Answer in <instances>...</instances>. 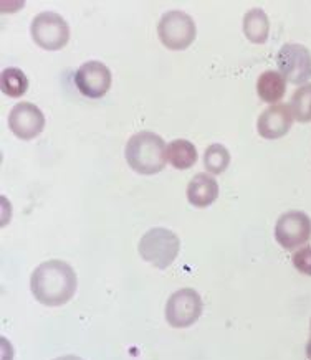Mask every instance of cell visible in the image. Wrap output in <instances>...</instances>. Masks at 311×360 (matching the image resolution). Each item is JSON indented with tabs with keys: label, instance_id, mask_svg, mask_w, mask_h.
Returning <instances> with one entry per match:
<instances>
[{
	"label": "cell",
	"instance_id": "13",
	"mask_svg": "<svg viewBox=\"0 0 311 360\" xmlns=\"http://www.w3.org/2000/svg\"><path fill=\"white\" fill-rule=\"evenodd\" d=\"M286 79L280 71L267 70L257 79V93L262 101L278 104L286 93Z\"/></svg>",
	"mask_w": 311,
	"mask_h": 360
},
{
	"label": "cell",
	"instance_id": "14",
	"mask_svg": "<svg viewBox=\"0 0 311 360\" xmlns=\"http://www.w3.org/2000/svg\"><path fill=\"white\" fill-rule=\"evenodd\" d=\"M243 33L250 44L263 45L270 35V20L263 8H250L243 15Z\"/></svg>",
	"mask_w": 311,
	"mask_h": 360
},
{
	"label": "cell",
	"instance_id": "21",
	"mask_svg": "<svg viewBox=\"0 0 311 360\" xmlns=\"http://www.w3.org/2000/svg\"><path fill=\"white\" fill-rule=\"evenodd\" d=\"M306 359L311 360V339H308V342H306Z\"/></svg>",
	"mask_w": 311,
	"mask_h": 360
},
{
	"label": "cell",
	"instance_id": "9",
	"mask_svg": "<svg viewBox=\"0 0 311 360\" xmlns=\"http://www.w3.org/2000/svg\"><path fill=\"white\" fill-rule=\"evenodd\" d=\"M75 86L84 98L100 99L110 91L111 88V71L103 61L89 60L84 61L75 71Z\"/></svg>",
	"mask_w": 311,
	"mask_h": 360
},
{
	"label": "cell",
	"instance_id": "20",
	"mask_svg": "<svg viewBox=\"0 0 311 360\" xmlns=\"http://www.w3.org/2000/svg\"><path fill=\"white\" fill-rule=\"evenodd\" d=\"M53 360H83L82 357H78V355H73V354H68V355H60V357H56Z\"/></svg>",
	"mask_w": 311,
	"mask_h": 360
},
{
	"label": "cell",
	"instance_id": "10",
	"mask_svg": "<svg viewBox=\"0 0 311 360\" xmlns=\"http://www.w3.org/2000/svg\"><path fill=\"white\" fill-rule=\"evenodd\" d=\"M8 127L22 141H32L44 132L45 115L30 101H20L8 112Z\"/></svg>",
	"mask_w": 311,
	"mask_h": 360
},
{
	"label": "cell",
	"instance_id": "15",
	"mask_svg": "<svg viewBox=\"0 0 311 360\" xmlns=\"http://www.w3.org/2000/svg\"><path fill=\"white\" fill-rule=\"evenodd\" d=\"M167 162L177 170H187L197 162V148L187 139H174L167 144Z\"/></svg>",
	"mask_w": 311,
	"mask_h": 360
},
{
	"label": "cell",
	"instance_id": "12",
	"mask_svg": "<svg viewBox=\"0 0 311 360\" xmlns=\"http://www.w3.org/2000/svg\"><path fill=\"white\" fill-rule=\"evenodd\" d=\"M187 200L197 208L212 205L219 197V184L210 174H197L187 184Z\"/></svg>",
	"mask_w": 311,
	"mask_h": 360
},
{
	"label": "cell",
	"instance_id": "1",
	"mask_svg": "<svg viewBox=\"0 0 311 360\" xmlns=\"http://www.w3.org/2000/svg\"><path fill=\"white\" fill-rule=\"evenodd\" d=\"M78 288V276L63 259L40 263L30 276V291L40 304L60 307L72 301Z\"/></svg>",
	"mask_w": 311,
	"mask_h": 360
},
{
	"label": "cell",
	"instance_id": "22",
	"mask_svg": "<svg viewBox=\"0 0 311 360\" xmlns=\"http://www.w3.org/2000/svg\"><path fill=\"white\" fill-rule=\"evenodd\" d=\"M310 339H311V324H310Z\"/></svg>",
	"mask_w": 311,
	"mask_h": 360
},
{
	"label": "cell",
	"instance_id": "4",
	"mask_svg": "<svg viewBox=\"0 0 311 360\" xmlns=\"http://www.w3.org/2000/svg\"><path fill=\"white\" fill-rule=\"evenodd\" d=\"M158 37L161 44L172 51L189 49L197 37L194 18L182 11L163 13L158 22Z\"/></svg>",
	"mask_w": 311,
	"mask_h": 360
},
{
	"label": "cell",
	"instance_id": "3",
	"mask_svg": "<svg viewBox=\"0 0 311 360\" xmlns=\"http://www.w3.org/2000/svg\"><path fill=\"white\" fill-rule=\"evenodd\" d=\"M181 240L172 230L164 226H154L146 231L139 240V257L158 269H167L176 262Z\"/></svg>",
	"mask_w": 311,
	"mask_h": 360
},
{
	"label": "cell",
	"instance_id": "2",
	"mask_svg": "<svg viewBox=\"0 0 311 360\" xmlns=\"http://www.w3.org/2000/svg\"><path fill=\"white\" fill-rule=\"evenodd\" d=\"M125 158L136 174L156 175L167 164V144L156 132H136L126 142Z\"/></svg>",
	"mask_w": 311,
	"mask_h": 360
},
{
	"label": "cell",
	"instance_id": "7",
	"mask_svg": "<svg viewBox=\"0 0 311 360\" xmlns=\"http://www.w3.org/2000/svg\"><path fill=\"white\" fill-rule=\"evenodd\" d=\"M275 240L286 251L300 250L311 238V219L301 210L281 213L275 224Z\"/></svg>",
	"mask_w": 311,
	"mask_h": 360
},
{
	"label": "cell",
	"instance_id": "19",
	"mask_svg": "<svg viewBox=\"0 0 311 360\" xmlns=\"http://www.w3.org/2000/svg\"><path fill=\"white\" fill-rule=\"evenodd\" d=\"M291 263H293L296 271L305 274V276H311V245H305L300 250H296L291 257Z\"/></svg>",
	"mask_w": 311,
	"mask_h": 360
},
{
	"label": "cell",
	"instance_id": "17",
	"mask_svg": "<svg viewBox=\"0 0 311 360\" xmlns=\"http://www.w3.org/2000/svg\"><path fill=\"white\" fill-rule=\"evenodd\" d=\"M230 164V153L222 144H210L204 153V165L210 175H220Z\"/></svg>",
	"mask_w": 311,
	"mask_h": 360
},
{
	"label": "cell",
	"instance_id": "16",
	"mask_svg": "<svg viewBox=\"0 0 311 360\" xmlns=\"http://www.w3.org/2000/svg\"><path fill=\"white\" fill-rule=\"evenodd\" d=\"M2 93L8 98H22L28 89V78L22 70L6 68L0 77Z\"/></svg>",
	"mask_w": 311,
	"mask_h": 360
},
{
	"label": "cell",
	"instance_id": "18",
	"mask_svg": "<svg viewBox=\"0 0 311 360\" xmlns=\"http://www.w3.org/2000/svg\"><path fill=\"white\" fill-rule=\"evenodd\" d=\"M291 112H293L295 121L310 122L311 121V83L295 89L293 96L290 101Z\"/></svg>",
	"mask_w": 311,
	"mask_h": 360
},
{
	"label": "cell",
	"instance_id": "6",
	"mask_svg": "<svg viewBox=\"0 0 311 360\" xmlns=\"http://www.w3.org/2000/svg\"><path fill=\"white\" fill-rule=\"evenodd\" d=\"M204 302L199 292L192 288H182L169 296L166 302V321L174 329L194 326L202 316Z\"/></svg>",
	"mask_w": 311,
	"mask_h": 360
},
{
	"label": "cell",
	"instance_id": "8",
	"mask_svg": "<svg viewBox=\"0 0 311 360\" xmlns=\"http://www.w3.org/2000/svg\"><path fill=\"white\" fill-rule=\"evenodd\" d=\"M278 71L291 84H303L311 79V51L301 44H285L277 55Z\"/></svg>",
	"mask_w": 311,
	"mask_h": 360
},
{
	"label": "cell",
	"instance_id": "5",
	"mask_svg": "<svg viewBox=\"0 0 311 360\" xmlns=\"http://www.w3.org/2000/svg\"><path fill=\"white\" fill-rule=\"evenodd\" d=\"M30 35L35 45L46 51H58L68 45L70 25L60 13L40 12L30 23Z\"/></svg>",
	"mask_w": 311,
	"mask_h": 360
},
{
	"label": "cell",
	"instance_id": "11",
	"mask_svg": "<svg viewBox=\"0 0 311 360\" xmlns=\"http://www.w3.org/2000/svg\"><path fill=\"white\" fill-rule=\"evenodd\" d=\"M293 121L295 117L293 112H291L290 104H272L258 116L257 131L263 139L275 141L288 134L291 126H293Z\"/></svg>",
	"mask_w": 311,
	"mask_h": 360
}]
</instances>
